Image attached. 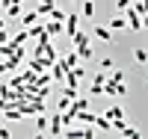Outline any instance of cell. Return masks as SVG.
<instances>
[{
    "label": "cell",
    "mask_w": 148,
    "mask_h": 139,
    "mask_svg": "<svg viewBox=\"0 0 148 139\" xmlns=\"http://www.w3.org/2000/svg\"><path fill=\"white\" fill-rule=\"evenodd\" d=\"M125 18H127V30H130V33H142V15H139L133 6L125 9Z\"/></svg>",
    "instance_id": "obj_1"
},
{
    "label": "cell",
    "mask_w": 148,
    "mask_h": 139,
    "mask_svg": "<svg viewBox=\"0 0 148 139\" xmlns=\"http://www.w3.org/2000/svg\"><path fill=\"white\" fill-rule=\"evenodd\" d=\"M83 77H86V71H83L80 65H74V68H68V74H65V86H80Z\"/></svg>",
    "instance_id": "obj_2"
},
{
    "label": "cell",
    "mask_w": 148,
    "mask_h": 139,
    "mask_svg": "<svg viewBox=\"0 0 148 139\" xmlns=\"http://www.w3.org/2000/svg\"><path fill=\"white\" fill-rule=\"evenodd\" d=\"M62 116H59V110H56V116L51 118V124H47V133H51V136H62Z\"/></svg>",
    "instance_id": "obj_3"
},
{
    "label": "cell",
    "mask_w": 148,
    "mask_h": 139,
    "mask_svg": "<svg viewBox=\"0 0 148 139\" xmlns=\"http://www.w3.org/2000/svg\"><path fill=\"white\" fill-rule=\"evenodd\" d=\"M77 30H80V15L71 12V15H65V36H74Z\"/></svg>",
    "instance_id": "obj_4"
},
{
    "label": "cell",
    "mask_w": 148,
    "mask_h": 139,
    "mask_svg": "<svg viewBox=\"0 0 148 139\" xmlns=\"http://www.w3.org/2000/svg\"><path fill=\"white\" fill-rule=\"evenodd\" d=\"M45 30H47V36H51V39H53V36H59V33H65V21H47L45 24Z\"/></svg>",
    "instance_id": "obj_5"
},
{
    "label": "cell",
    "mask_w": 148,
    "mask_h": 139,
    "mask_svg": "<svg viewBox=\"0 0 148 139\" xmlns=\"http://www.w3.org/2000/svg\"><path fill=\"white\" fill-rule=\"evenodd\" d=\"M95 127L101 130V133H113V121H110L104 112H101V116H95Z\"/></svg>",
    "instance_id": "obj_6"
},
{
    "label": "cell",
    "mask_w": 148,
    "mask_h": 139,
    "mask_svg": "<svg viewBox=\"0 0 148 139\" xmlns=\"http://www.w3.org/2000/svg\"><path fill=\"white\" fill-rule=\"evenodd\" d=\"M104 116H107L110 121H116V118H125V110H121L119 104H110V107L104 110Z\"/></svg>",
    "instance_id": "obj_7"
},
{
    "label": "cell",
    "mask_w": 148,
    "mask_h": 139,
    "mask_svg": "<svg viewBox=\"0 0 148 139\" xmlns=\"http://www.w3.org/2000/svg\"><path fill=\"white\" fill-rule=\"evenodd\" d=\"M92 33H95V39H101V42H113V30L104 27V24L101 27H92Z\"/></svg>",
    "instance_id": "obj_8"
},
{
    "label": "cell",
    "mask_w": 148,
    "mask_h": 139,
    "mask_svg": "<svg viewBox=\"0 0 148 139\" xmlns=\"http://www.w3.org/2000/svg\"><path fill=\"white\" fill-rule=\"evenodd\" d=\"M12 45H15V47H24V45H27L30 42V33H27V27H24V30H18L15 36H12V39H9Z\"/></svg>",
    "instance_id": "obj_9"
},
{
    "label": "cell",
    "mask_w": 148,
    "mask_h": 139,
    "mask_svg": "<svg viewBox=\"0 0 148 139\" xmlns=\"http://www.w3.org/2000/svg\"><path fill=\"white\" fill-rule=\"evenodd\" d=\"M39 18H42V15H39L36 9H33V12H24V15H21V27H33V24H39Z\"/></svg>",
    "instance_id": "obj_10"
},
{
    "label": "cell",
    "mask_w": 148,
    "mask_h": 139,
    "mask_svg": "<svg viewBox=\"0 0 148 139\" xmlns=\"http://www.w3.org/2000/svg\"><path fill=\"white\" fill-rule=\"evenodd\" d=\"M47 124H51V118L45 112H36V133H47Z\"/></svg>",
    "instance_id": "obj_11"
},
{
    "label": "cell",
    "mask_w": 148,
    "mask_h": 139,
    "mask_svg": "<svg viewBox=\"0 0 148 139\" xmlns=\"http://www.w3.org/2000/svg\"><path fill=\"white\" fill-rule=\"evenodd\" d=\"M107 27H110V30H127V18H125V15H116V18H110Z\"/></svg>",
    "instance_id": "obj_12"
},
{
    "label": "cell",
    "mask_w": 148,
    "mask_h": 139,
    "mask_svg": "<svg viewBox=\"0 0 148 139\" xmlns=\"http://www.w3.org/2000/svg\"><path fill=\"white\" fill-rule=\"evenodd\" d=\"M71 42H74V47H83V45H89V33H80V30H77V33L71 36Z\"/></svg>",
    "instance_id": "obj_13"
},
{
    "label": "cell",
    "mask_w": 148,
    "mask_h": 139,
    "mask_svg": "<svg viewBox=\"0 0 148 139\" xmlns=\"http://www.w3.org/2000/svg\"><path fill=\"white\" fill-rule=\"evenodd\" d=\"M62 62H65L68 68H74V65H80V53H77V50H71V53H65V56H62Z\"/></svg>",
    "instance_id": "obj_14"
},
{
    "label": "cell",
    "mask_w": 148,
    "mask_h": 139,
    "mask_svg": "<svg viewBox=\"0 0 148 139\" xmlns=\"http://www.w3.org/2000/svg\"><path fill=\"white\" fill-rule=\"evenodd\" d=\"M77 121H80V124H95V112L80 110V112H77Z\"/></svg>",
    "instance_id": "obj_15"
},
{
    "label": "cell",
    "mask_w": 148,
    "mask_h": 139,
    "mask_svg": "<svg viewBox=\"0 0 148 139\" xmlns=\"http://www.w3.org/2000/svg\"><path fill=\"white\" fill-rule=\"evenodd\" d=\"M71 110H74V112L89 110V98H74V101H71Z\"/></svg>",
    "instance_id": "obj_16"
},
{
    "label": "cell",
    "mask_w": 148,
    "mask_h": 139,
    "mask_svg": "<svg viewBox=\"0 0 148 139\" xmlns=\"http://www.w3.org/2000/svg\"><path fill=\"white\" fill-rule=\"evenodd\" d=\"M74 50H77V53H80V59H83V62L95 56V50H92V45H83V47H74Z\"/></svg>",
    "instance_id": "obj_17"
},
{
    "label": "cell",
    "mask_w": 148,
    "mask_h": 139,
    "mask_svg": "<svg viewBox=\"0 0 148 139\" xmlns=\"http://www.w3.org/2000/svg\"><path fill=\"white\" fill-rule=\"evenodd\" d=\"M21 15H24L21 3H12V6H6V18H21Z\"/></svg>",
    "instance_id": "obj_18"
},
{
    "label": "cell",
    "mask_w": 148,
    "mask_h": 139,
    "mask_svg": "<svg viewBox=\"0 0 148 139\" xmlns=\"http://www.w3.org/2000/svg\"><path fill=\"white\" fill-rule=\"evenodd\" d=\"M80 15H83V18H92V15H95V3H92V0H86V3L80 6Z\"/></svg>",
    "instance_id": "obj_19"
},
{
    "label": "cell",
    "mask_w": 148,
    "mask_h": 139,
    "mask_svg": "<svg viewBox=\"0 0 148 139\" xmlns=\"http://www.w3.org/2000/svg\"><path fill=\"white\" fill-rule=\"evenodd\" d=\"M119 133L125 136V139H136V136H139V130H136V127H130V124H125V127H121Z\"/></svg>",
    "instance_id": "obj_20"
},
{
    "label": "cell",
    "mask_w": 148,
    "mask_h": 139,
    "mask_svg": "<svg viewBox=\"0 0 148 139\" xmlns=\"http://www.w3.org/2000/svg\"><path fill=\"white\" fill-rule=\"evenodd\" d=\"M133 59H136L139 65H142V62H148V50H145V47H136V50H133Z\"/></svg>",
    "instance_id": "obj_21"
},
{
    "label": "cell",
    "mask_w": 148,
    "mask_h": 139,
    "mask_svg": "<svg viewBox=\"0 0 148 139\" xmlns=\"http://www.w3.org/2000/svg\"><path fill=\"white\" fill-rule=\"evenodd\" d=\"M113 68H116L113 56H104V59H101V71H113Z\"/></svg>",
    "instance_id": "obj_22"
},
{
    "label": "cell",
    "mask_w": 148,
    "mask_h": 139,
    "mask_svg": "<svg viewBox=\"0 0 148 139\" xmlns=\"http://www.w3.org/2000/svg\"><path fill=\"white\" fill-rule=\"evenodd\" d=\"M92 83H95V86H104V83H107V71H98V74H92Z\"/></svg>",
    "instance_id": "obj_23"
},
{
    "label": "cell",
    "mask_w": 148,
    "mask_h": 139,
    "mask_svg": "<svg viewBox=\"0 0 148 139\" xmlns=\"http://www.w3.org/2000/svg\"><path fill=\"white\" fill-rule=\"evenodd\" d=\"M47 18H53V21H65V12L53 6V9H51V15H47Z\"/></svg>",
    "instance_id": "obj_24"
},
{
    "label": "cell",
    "mask_w": 148,
    "mask_h": 139,
    "mask_svg": "<svg viewBox=\"0 0 148 139\" xmlns=\"http://www.w3.org/2000/svg\"><path fill=\"white\" fill-rule=\"evenodd\" d=\"M139 12V15H148V0H136V6H133Z\"/></svg>",
    "instance_id": "obj_25"
},
{
    "label": "cell",
    "mask_w": 148,
    "mask_h": 139,
    "mask_svg": "<svg viewBox=\"0 0 148 139\" xmlns=\"http://www.w3.org/2000/svg\"><path fill=\"white\" fill-rule=\"evenodd\" d=\"M133 3H136V0H116V9H119V12H125V9L133 6Z\"/></svg>",
    "instance_id": "obj_26"
},
{
    "label": "cell",
    "mask_w": 148,
    "mask_h": 139,
    "mask_svg": "<svg viewBox=\"0 0 148 139\" xmlns=\"http://www.w3.org/2000/svg\"><path fill=\"white\" fill-rule=\"evenodd\" d=\"M89 95H92V98H101V95H104V86H95V83H92V86H89Z\"/></svg>",
    "instance_id": "obj_27"
},
{
    "label": "cell",
    "mask_w": 148,
    "mask_h": 139,
    "mask_svg": "<svg viewBox=\"0 0 148 139\" xmlns=\"http://www.w3.org/2000/svg\"><path fill=\"white\" fill-rule=\"evenodd\" d=\"M68 107H71V98H65V95H62V98L56 101V110H68Z\"/></svg>",
    "instance_id": "obj_28"
},
{
    "label": "cell",
    "mask_w": 148,
    "mask_h": 139,
    "mask_svg": "<svg viewBox=\"0 0 148 139\" xmlns=\"http://www.w3.org/2000/svg\"><path fill=\"white\" fill-rule=\"evenodd\" d=\"M9 136H12V133H9L6 127H0V139H9Z\"/></svg>",
    "instance_id": "obj_29"
},
{
    "label": "cell",
    "mask_w": 148,
    "mask_h": 139,
    "mask_svg": "<svg viewBox=\"0 0 148 139\" xmlns=\"http://www.w3.org/2000/svg\"><path fill=\"white\" fill-rule=\"evenodd\" d=\"M9 68H6V59H0V74H6Z\"/></svg>",
    "instance_id": "obj_30"
},
{
    "label": "cell",
    "mask_w": 148,
    "mask_h": 139,
    "mask_svg": "<svg viewBox=\"0 0 148 139\" xmlns=\"http://www.w3.org/2000/svg\"><path fill=\"white\" fill-rule=\"evenodd\" d=\"M142 30L148 33V15H142Z\"/></svg>",
    "instance_id": "obj_31"
}]
</instances>
